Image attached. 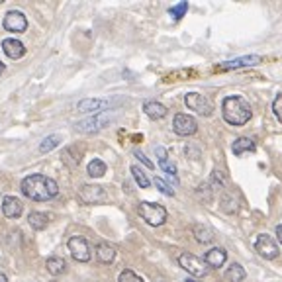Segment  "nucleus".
<instances>
[{
    "instance_id": "23",
    "label": "nucleus",
    "mask_w": 282,
    "mask_h": 282,
    "mask_svg": "<svg viewBox=\"0 0 282 282\" xmlns=\"http://www.w3.org/2000/svg\"><path fill=\"white\" fill-rule=\"evenodd\" d=\"M27 221H30V225H32L36 231H41V230H45V228H47L49 218H47L45 214H41V212H32V214L27 216Z\"/></svg>"
},
{
    "instance_id": "21",
    "label": "nucleus",
    "mask_w": 282,
    "mask_h": 282,
    "mask_svg": "<svg viewBox=\"0 0 282 282\" xmlns=\"http://www.w3.org/2000/svg\"><path fill=\"white\" fill-rule=\"evenodd\" d=\"M45 269L53 276H59V274H63L65 270H67V263H65V259H61V257H49L47 263H45Z\"/></svg>"
},
{
    "instance_id": "14",
    "label": "nucleus",
    "mask_w": 282,
    "mask_h": 282,
    "mask_svg": "<svg viewBox=\"0 0 282 282\" xmlns=\"http://www.w3.org/2000/svg\"><path fill=\"white\" fill-rule=\"evenodd\" d=\"M2 51L6 53L10 59H22V57L26 55V47H24V43L18 41V39L6 38V39H2Z\"/></svg>"
},
{
    "instance_id": "25",
    "label": "nucleus",
    "mask_w": 282,
    "mask_h": 282,
    "mask_svg": "<svg viewBox=\"0 0 282 282\" xmlns=\"http://www.w3.org/2000/svg\"><path fill=\"white\" fill-rule=\"evenodd\" d=\"M59 143H61V135H57V133L47 135L45 139L39 143V151H41V153H49L55 147H59Z\"/></svg>"
},
{
    "instance_id": "28",
    "label": "nucleus",
    "mask_w": 282,
    "mask_h": 282,
    "mask_svg": "<svg viewBox=\"0 0 282 282\" xmlns=\"http://www.w3.org/2000/svg\"><path fill=\"white\" fill-rule=\"evenodd\" d=\"M188 10V4L186 2H179L177 6H173V8H168V14L175 18V20H180V18H184V14Z\"/></svg>"
},
{
    "instance_id": "32",
    "label": "nucleus",
    "mask_w": 282,
    "mask_h": 282,
    "mask_svg": "<svg viewBox=\"0 0 282 282\" xmlns=\"http://www.w3.org/2000/svg\"><path fill=\"white\" fill-rule=\"evenodd\" d=\"M272 112L278 118V122H282V92L274 98V102H272Z\"/></svg>"
},
{
    "instance_id": "13",
    "label": "nucleus",
    "mask_w": 282,
    "mask_h": 282,
    "mask_svg": "<svg viewBox=\"0 0 282 282\" xmlns=\"http://www.w3.org/2000/svg\"><path fill=\"white\" fill-rule=\"evenodd\" d=\"M22 212H24V204H22L16 196H4V198H2V214H4L6 218H10V219L20 218Z\"/></svg>"
},
{
    "instance_id": "9",
    "label": "nucleus",
    "mask_w": 282,
    "mask_h": 282,
    "mask_svg": "<svg viewBox=\"0 0 282 282\" xmlns=\"http://www.w3.org/2000/svg\"><path fill=\"white\" fill-rule=\"evenodd\" d=\"M173 129H175V133L186 137V135H194V133H196L198 124H196V120H194L192 116L177 114L175 116V120H173Z\"/></svg>"
},
{
    "instance_id": "20",
    "label": "nucleus",
    "mask_w": 282,
    "mask_h": 282,
    "mask_svg": "<svg viewBox=\"0 0 282 282\" xmlns=\"http://www.w3.org/2000/svg\"><path fill=\"white\" fill-rule=\"evenodd\" d=\"M192 233L198 243L206 245V243H212V241H214V231L210 230L208 225H204V223H196L192 228Z\"/></svg>"
},
{
    "instance_id": "30",
    "label": "nucleus",
    "mask_w": 282,
    "mask_h": 282,
    "mask_svg": "<svg viewBox=\"0 0 282 282\" xmlns=\"http://www.w3.org/2000/svg\"><path fill=\"white\" fill-rule=\"evenodd\" d=\"M219 204H221V210H223V212H228V214H231V212H235V210H237L235 200H233L228 192L221 196V202H219Z\"/></svg>"
},
{
    "instance_id": "35",
    "label": "nucleus",
    "mask_w": 282,
    "mask_h": 282,
    "mask_svg": "<svg viewBox=\"0 0 282 282\" xmlns=\"http://www.w3.org/2000/svg\"><path fill=\"white\" fill-rule=\"evenodd\" d=\"M0 282H8V278H6V274L0 270Z\"/></svg>"
},
{
    "instance_id": "7",
    "label": "nucleus",
    "mask_w": 282,
    "mask_h": 282,
    "mask_svg": "<svg viewBox=\"0 0 282 282\" xmlns=\"http://www.w3.org/2000/svg\"><path fill=\"white\" fill-rule=\"evenodd\" d=\"M67 247H69V253L73 255L75 261H78V263H89L90 261V245L84 237L73 235V237L67 241Z\"/></svg>"
},
{
    "instance_id": "36",
    "label": "nucleus",
    "mask_w": 282,
    "mask_h": 282,
    "mask_svg": "<svg viewBox=\"0 0 282 282\" xmlns=\"http://www.w3.org/2000/svg\"><path fill=\"white\" fill-rule=\"evenodd\" d=\"M2 71H4V65H2V61H0V75H2Z\"/></svg>"
},
{
    "instance_id": "16",
    "label": "nucleus",
    "mask_w": 282,
    "mask_h": 282,
    "mask_svg": "<svg viewBox=\"0 0 282 282\" xmlns=\"http://www.w3.org/2000/svg\"><path fill=\"white\" fill-rule=\"evenodd\" d=\"M263 61L259 55H247V57H239V59H231V61H225L221 63L223 69H241V67H253V65H259Z\"/></svg>"
},
{
    "instance_id": "15",
    "label": "nucleus",
    "mask_w": 282,
    "mask_h": 282,
    "mask_svg": "<svg viewBox=\"0 0 282 282\" xmlns=\"http://www.w3.org/2000/svg\"><path fill=\"white\" fill-rule=\"evenodd\" d=\"M225 261H228V253H225L221 247H214V249H210L204 257V263L208 265V267H212V269H219V267H223Z\"/></svg>"
},
{
    "instance_id": "22",
    "label": "nucleus",
    "mask_w": 282,
    "mask_h": 282,
    "mask_svg": "<svg viewBox=\"0 0 282 282\" xmlns=\"http://www.w3.org/2000/svg\"><path fill=\"white\" fill-rule=\"evenodd\" d=\"M245 276H247V272L239 263H231L230 269L225 270V280L228 282H243Z\"/></svg>"
},
{
    "instance_id": "33",
    "label": "nucleus",
    "mask_w": 282,
    "mask_h": 282,
    "mask_svg": "<svg viewBox=\"0 0 282 282\" xmlns=\"http://www.w3.org/2000/svg\"><path fill=\"white\" fill-rule=\"evenodd\" d=\"M133 155H135V157H137V159H139L141 163H143V165H145L147 168H153V161H149V159H147L145 155L141 153L139 149H135V151H133Z\"/></svg>"
},
{
    "instance_id": "18",
    "label": "nucleus",
    "mask_w": 282,
    "mask_h": 282,
    "mask_svg": "<svg viewBox=\"0 0 282 282\" xmlns=\"http://www.w3.org/2000/svg\"><path fill=\"white\" fill-rule=\"evenodd\" d=\"M96 259L102 263V265H110L114 263L116 259V249L110 243H98L96 245Z\"/></svg>"
},
{
    "instance_id": "6",
    "label": "nucleus",
    "mask_w": 282,
    "mask_h": 282,
    "mask_svg": "<svg viewBox=\"0 0 282 282\" xmlns=\"http://www.w3.org/2000/svg\"><path fill=\"white\" fill-rule=\"evenodd\" d=\"M179 265L186 270L188 274L198 276V278H202V276L208 274V265H206L202 259L190 255V253H182V255L179 257Z\"/></svg>"
},
{
    "instance_id": "11",
    "label": "nucleus",
    "mask_w": 282,
    "mask_h": 282,
    "mask_svg": "<svg viewBox=\"0 0 282 282\" xmlns=\"http://www.w3.org/2000/svg\"><path fill=\"white\" fill-rule=\"evenodd\" d=\"M110 124V116L108 114H96V116H90L89 120H82L77 124L78 131H84V133H94V131H100L106 126Z\"/></svg>"
},
{
    "instance_id": "27",
    "label": "nucleus",
    "mask_w": 282,
    "mask_h": 282,
    "mask_svg": "<svg viewBox=\"0 0 282 282\" xmlns=\"http://www.w3.org/2000/svg\"><path fill=\"white\" fill-rule=\"evenodd\" d=\"M118 282H145V280L141 278L139 274H135L133 270L126 269V270H122V272H120V276H118Z\"/></svg>"
},
{
    "instance_id": "19",
    "label": "nucleus",
    "mask_w": 282,
    "mask_h": 282,
    "mask_svg": "<svg viewBox=\"0 0 282 282\" xmlns=\"http://www.w3.org/2000/svg\"><path fill=\"white\" fill-rule=\"evenodd\" d=\"M257 147L255 143L251 139H247V137H237V139L231 143V151H233V155H243V153H253Z\"/></svg>"
},
{
    "instance_id": "24",
    "label": "nucleus",
    "mask_w": 282,
    "mask_h": 282,
    "mask_svg": "<svg viewBox=\"0 0 282 282\" xmlns=\"http://www.w3.org/2000/svg\"><path fill=\"white\" fill-rule=\"evenodd\" d=\"M87 173L92 179H100V177L106 175V163L102 159H92L89 163V167H87Z\"/></svg>"
},
{
    "instance_id": "17",
    "label": "nucleus",
    "mask_w": 282,
    "mask_h": 282,
    "mask_svg": "<svg viewBox=\"0 0 282 282\" xmlns=\"http://www.w3.org/2000/svg\"><path fill=\"white\" fill-rule=\"evenodd\" d=\"M143 112L149 116L151 120H161V118H165L167 116V106H163L161 102H157V100H149V102L143 104Z\"/></svg>"
},
{
    "instance_id": "10",
    "label": "nucleus",
    "mask_w": 282,
    "mask_h": 282,
    "mask_svg": "<svg viewBox=\"0 0 282 282\" xmlns=\"http://www.w3.org/2000/svg\"><path fill=\"white\" fill-rule=\"evenodd\" d=\"M112 102L110 100H104V98H84L77 104V112L80 114H102L106 108H110Z\"/></svg>"
},
{
    "instance_id": "8",
    "label": "nucleus",
    "mask_w": 282,
    "mask_h": 282,
    "mask_svg": "<svg viewBox=\"0 0 282 282\" xmlns=\"http://www.w3.org/2000/svg\"><path fill=\"white\" fill-rule=\"evenodd\" d=\"M184 104H186L188 110H192V112H196V114H200V116L212 114V104H210V100L206 98L204 94H200V92H188V94L184 96Z\"/></svg>"
},
{
    "instance_id": "26",
    "label": "nucleus",
    "mask_w": 282,
    "mask_h": 282,
    "mask_svg": "<svg viewBox=\"0 0 282 282\" xmlns=\"http://www.w3.org/2000/svg\"><path fill=\"white\" fill-rule=\"evenodd\" d=\"M131 175H133V179H135V182H137V186L139 188H149V184H151V180H149V177L141 171L137 165H133L131 167Z\"/></svg>"
},
{
    "instance_id": "3",
    "label": "nucleus",
    "mask_w": 282,
    "mask_h": 282,
    "mask_svg": "<svg viewBox=\"0 0 282 282\" xmlns=\"http://www.w3.org/2000/svg\"><path fill=\"white\" fill-rule=\"evenodd\" d=\"M137 214L143 221H147L149 225H163L167 221V210L165 206L157 204V202H139L137 204Z\"/></svg>"
},
{
    "instance_id": "5",
    "label": "nucleus",
    "mask_w": 282,
    "mask_h": 282,
    "mask_svg": "<svg viewBox=\"0 0 282 282\" xmlns=\"http://www.w3.org/2000/svg\"><path fill=\"white\" fill-rule=\"evenodd\" d=\"M78 198L82 204H102L108 200V194H106V188L98 186V184H82L80 190H78Z\"/></svg>"
},
{
    "instance_id": "2",
    "label": "nucleus",
    "mask_w": 282,
    "mask_h": 282,
    "mask_svg": "<svg viewBox=\"0 0 282 282\" xmlns=\"http://www.w3.org/2000/svg\"><path fill=\"white\" fill-rule=\"evenodd\" d=\"M221 114L223 120L231 126H245L251 120L253 112L243 96H228L221 102Z\"/></svg>"
},
{
    "instance_id": "12",
    "label": "nucleus",
    "mask_w": 282,
    "mask_h": 282,
    "mask_svg": "<svg viewBox=\"0 0 282 282\" xmlns=\"http://www.w3.org/2000/svg\"><path fill=\"white\" fill-rule=\"evenodd\" d=\"M4 30L12 32V34H22L27 30V18L18 10H10L4 16Z\"/></svg>"
},
{
    "instance_id": "29",
    "label": "nucleus",
    "mask_w": 282,
    "mask_h": 282,
    "mask_svg": "<svg viewBox=\"0 0 282 282\" xmlns=\"http://www.w3.org/2000/svg\"><path fill=\"white\" fill-rule=\"evenodd\" d=\"M153 184L159 188V192H163L165 196H175V190H173V186L171 184H167L163 179H159V177H155L153 179Z\"/></svg>"
},
{
    "instance_id": "31",
    "label": "nucleus",
    "mask_w": 282,
    "mask_h": 282,
    "mask_svg": "<svg viewBox=\"0 0 282 282\" xmlns=\"http://www.w3.org/2000/svg\"><path fill=\"white\" fill-rule=\"evenodd\" d=\"M225 182H228V179H225V175H223L221 171H214V173H212V186H214V188H223Z\"/></svg>"
},
{
    "instance_id": "4",
    "label": "nucleus",
    "mask_w": 282,
    "mask_h": 282,
    "mask_svg": "<svg viewBox=\"0 0 282 282\" xmlns=\"http://www.w3.org/2000/svg\"><path fill=\"white\" fill-rule=\"evenodd\" d=\"M255 251L263 259H276L278 257V241L274 237H270L269 233H259L255 237Z\"/></svg>"
},
{
    "instance_id": "1",
    "label": "nucleus",
    "mask_w": 282,
    "mask_h": 282,
    "mask_svg": "<svg viewBox=\"0 0 282 282\" xmlns=\"http://www.w3.org/2000/svg\"><path fill=\"white\" fill-rule=\"evenodd\" d=\"M22 188V194L30 198V200H36V202H47L55 198L59 194V186L57 182L45 175H27L26 179L22 180L20 184Z\"/></svg>"
},
{
    "instance_id": "37",
    "label": "nucleus",
    "mask_w": 282,
    "mask_h": 282,
    "mask_svg": "<svg viewBox=\"0 0 282 282\" xmlns=\"http://www.w3.org/2000/svg\"><path fill=\"white\" fill-rule=\"evenodd\" d=\"M186 282H198V280H194V278H188V280H186Z\"/></svg>"
},
{
    "instance_id": "34",
    "label": "nucleus",
    "mask_w": 282,
    "mask_h": 282,
    "mask_svg": "<svg viewBox=\"0 0 282 282\" xmlns=\"http://www.w3.org/2000/svg\"><path fill=\"white\" fill-rule=\"evenodd\" d=\"M276 237H278V243L282 245V223L280 225H276Z\"/></svg>"
}]
</instances>
